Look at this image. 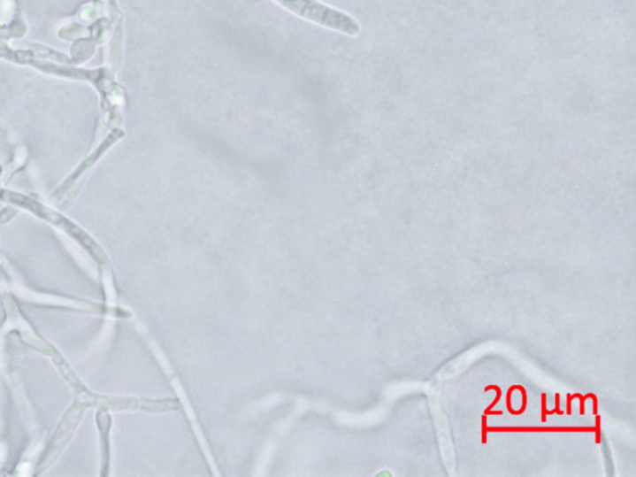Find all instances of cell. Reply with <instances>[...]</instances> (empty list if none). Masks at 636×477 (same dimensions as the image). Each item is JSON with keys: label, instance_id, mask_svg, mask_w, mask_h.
<instances>
[{"label": "cell", "instance_id": "6da1fadb", "mask_svg": "<svg viewBox=\"0 0 636 477\" xmlns=\"http://www.w3.org/2000/svg\"><path fill=\"white\" fill-rule=\"evenodd\" d=\"M273 2L286 8L290 13L318 26L350 36H356L360 33V24L351 15L329 7L319 0H273Z\"/></svg>", "mask_w": 636, "mask_h": 477}]
</instances>
